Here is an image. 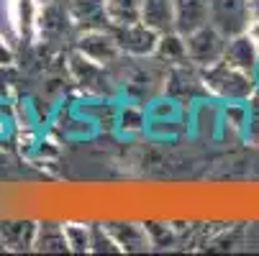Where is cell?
I'll list each match as a JSON object with an SVG mask.
<instances>
[{
    "mask_svg": "<svg viewBox=\"0 0 259 256\" xmlns=\"http://www.w3.org/2000/svg\"><path fill=\"white\" fill-rule=\"evenodd\" d=\"M185 46H188V59L203 67H210L226 57V33H221L213 23H205L203 28L185 36Z\"/></svg>",
    "mask_w": 259,
    "mask_h": 256,
    "instance_id": "1",
    "label": "cell"
},
{
    "mask_svg": "<svg viewBox=\"0 0 259 256\" xmlns=\"http://www.w3.org/2000/svg\"><path fill=\"white\" fill-rule=\"evenodd\" d=\"M159 31H154L152 26H146L144 21L131 23V26H121L116 41L121 46V52H128L134 57H146V54H154L157 44H159Z\"/></svg>",
    "mask_w": 259,
    "mask_h": 256,
    "instance_id": "2",
    "label": "cell"
},
{
    "mask_svg": "<svg viewBox=\"0 0 259 256\" xmlns=\"http://www.w3.org/2000/svg\"><path fill=\"white\" fill-rule=\"evenodd\" d=\"M175 31L190 36L210 21V0H172Z\"/></svg>",
    "mask_w": 259,
    "mask_h": 256,
    "instance_id": "3",
    "label": "cell"
},
{
    "mask_svg": "<svg viewBox=\"0 0 259 256\" xmlns=\"http://www.w3.org/2000/svg\"><path fill=\"white\" fill-rule=\"evenodd\" d=\"M80 52L82 57L93 59L95 64H110V62H116V57L121 54V46L116 41V36H110L105 31H90L82 36V41H80Z\"/></svg>",
    "mask_w": 259,
    "mask_h": 256,
    "instance_id": "4",
    "label": "cell"
},
{
    "mask_svg": "<svg viewBox=\"0 0 259 256\" xmlns=\"http://www.w3.org/2000/svg\"><path fill=\"white\" fill-rule=\"evenodd\" d=\"M256 49H259V46L251 41V36L244 31V33L234 36V39L229 41V46H226V57H224V59H226L229 64H234V67L249 72V69L256 67Z\"/></svg>",
    "mask_w": 259,
    "mask_h": 256,
    "instance_id": "5",
    "label": "cell"
},
{
    "mask_svg": "<svg viewBox=\"0 0 259 256\" xmlns=\"http://www.w3.org/2000/svg\"><path fill=\"white\" fill-rule=\"evenodd\" d=\"M141 21L159 33H164L167 28H175L172 0H141Z\"/></svg>",
    "mask_w": 259,
    "mask_h": 256,
    "instance_id": "6",
    "label": "cell"
},
{
    "mask_svg": "<svg viewBox=\"0 0 259 256\" xmlns=\"http://www.w3.org/2000/svg\"><path fill=\"white\" fill-rule=\"evenodd\" d=\"M105 16L113 26H131L141 21V0H105Z\"/></svg>",
    "mask_w": 259,
    "mask_h": 256,
    "instance_id": "7",
    "label": "cell"
},
{
    "mask_svg": "<svg viewBox=\"0 0 259 256\" xmlns=\"http://www.w3.org/2000/svg\"><path fill=\"white\" fill-rule=\"evenodd\" d=\"M246 33L251 36V41L259 46V21H251V23H249V28H246Z\"/></svg>",
    "mask_w": 259,
    "mask_h": 256,
    "instance_id": "8",
    "label": "cell"
},
{
    "mask_svg": "<svg viewBox=\"0 0 259 256\" xmlns=\"http://www.w3.org/2000/svg\"><path fill=\"white\" fill-rule=\"evenodd\" d=\"M246 3H249V18L251 21H259V0H246Z\"/></svg>",
    "mask_w": 259,
    "mask_h": 256,
    "instance_id": "9",
    "label": "cell"
},
{
    "mask_svg": "<svg viewBox=\"0 0 259 256\" xmlns=\"http://www.w3.org/2000/svg\"><path fill=\"white\" fill-rule=\"evenodd\" d=\"M134 231H139V226H131V223H126V236H128V238H131V233H134ZM116 246H121V248H128L131 243H126V241H121V238H118V241H116Z\"/></svg>",
    "mask_w": 259,
    "mask_h": 256,
    "instance_id": "10",
    "label": "cell"
}]
</instances>
